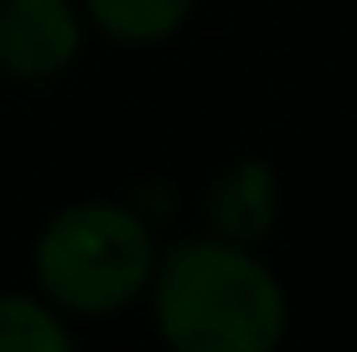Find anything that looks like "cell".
I'll list each match as a JSON object with an SVG mask.
<instances>
[{
    "label": "cell",
    "instance_id": "6",
    "mask_svg": "<svg viewBox=\"0 0 357 352\" xmlns=\"http://www.w3.org/2000/svg\"><path fill=\"white\" fill-rule=\"evenodd\" d=\"M73 332L31 296H0V352H68Z\"/></svg>",
    "mask_w": 357,
    "mask_h": 352
},
{
    "label": "cell",
    "instance_id": "1",
    "mask_svg": "<svg viewBox=\"0 0 357 352\" xmlns=\"http://www.w3.org/2000/svg\"><path fill=\"white\" fill-rule=\"evenodd\" d=\"M155 332L181 352H269L285 337V290L233 238L176 244L151 275Z\"/></svg>",
    "mask_w": 357,
    "mask_h": 352
},
{
    "label": "cell",
    "instance_id": "4",
    "mask_svg": "<svg viewBox=\"0 0 357 352\" xmlns=\"http://www.w3.org/2000/svg\"><path fill=\"white\" fill-rule=\"evenodd\" d=\"M275 213H280V181L264 161L228 166L207 192V223L218 238H233V244H259L275 228Z\"/></svg>",
    "mask_w": 357,
    "mask_h": 352
},
{
    "label": "cell",
    "instance_id": "3",
    "mask_svg": "<svg viewBox=\"0 0 357 352\" xmlns=\"http://www.w3.org/2000/svg\"><path fill=\"white\" fill-rule=\"evenodd\" d=\"M78 42L73 0H0V68L10 78H57Z\"/></svg>",
    "mask_w": 357,
    "mask_h": 352
},
{
    "label": "cell",
    "instance_id": "2",
    "mask_svg": "<svg viewBox=\"0 0 357 352\" xmlns=\"http://www.w3.org/2000/svg\"><path fill=\"white\" fill-rule=\"evenodd\" d=\"M31 270L57 311L109 316L151 285L155 238L119 202H73L42 228Z\"/></svg>",
    "mask_w": 357,
    "mask_h": 352
},
{
    "label": "cell",
    "instance_id": "5",
    "mask_svg": "<svg viewBox=\"0 0 357 352\" xmlns=\"http://www.w3.org/2000/svg\"><path fill=\"white\" fill-rule=\"evenodd\" d=\"M83 6H89V21L104 36L145 47V42H166L192 16L197 0H83Z\"/></svg>",
    "mask_w": 357,
    "mask_h": 352
}]
</instances>
